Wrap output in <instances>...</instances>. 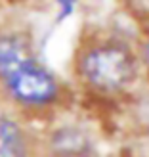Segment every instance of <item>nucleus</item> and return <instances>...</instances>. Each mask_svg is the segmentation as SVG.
<instances>
[{
    "mask_svg": "<svg viewBox=\"0 0 149 157\" xmlns=\"http://www.w3.org/2000/svg\"><path fill=\"white\" fill-rule=\"evenodd\" d=\"M0 98L19 115H38L59 105L63 84L36 52H31L0 71Z\"/></svg>",
    "mask_w": 149,
    "mask_h": 157,
    "instance_id": "nucleus-1",
    "label": "nucleus"
},
{
    "mask_svg": "<svg viewBox=\"0 0 149 157\" xmlns=\"http://www.w3.org/2000/svg\"><path fill=\"white\" fill-rule=\"evenodd\" d=\"M138 56L119 40H99L88 44L76 58V75L90 90L99 94H119L134 82Z\"/></svg>",
    "mask_w": 149,
    "mask_h": 157,
    "instance_id": "nucleus-2",
    "label": "nucleus"
},
{
    "mask_svg": "<svg viewBox=\"0 0 149 157\" xmlns=\"http://www.w3.org/2000/svg\"><path fill=\"white\" fill-rule=\"evenodd\" d=\"M40 157H96V146L86 128L61 123L40 138Z\"/></svg>",
    "mask_w": 149,
    "mask_h": 157,
    "instance_id": "nucleus-3",
    "label": "nucleus"
},
{
    "mask_svg": "<svg viewBox=\"0 0 149 157\" xmlns=\"http://www.w3.org/2000/svg\"><path fill=\"white\" fill-rule=\"evenodd\" d=\"M0 157H40V138L12 109H0Z\"/></svg>",
    "mask_w": 149,
    "mask_h": 157,
    "instance_id": "nucleus-4",
    "label": "nucleus"
},
{
    "mask_svg": "<svg viewBox=\"0 0 149 157\" xmlns=\"http://www.w3.org/2000/svg\"><path fill=\"white\" fill-rule=\"evenodd\" d=\"M54 6H56V19L58 23H63L65 19H69L75 13L78 0H54Z\"/></svg>",
    "mask_w": 149,
    "mask_h": 157,
    "instance_id": "nucleus-5",
    "label": "nucleus"
},
{
    "mask_svg": "<svg viewBox=\"0 0 149 157\" xmlns=\"http://www.w3.org/2000/svg\"><path fill=\"white\" fill-rule=\"evenodd\" d=\"M138 59L145 65L147 73H149V33L145 35L143 42H142V48H140V56H138Z\"/></svg>",
    "mask_w": 149,
    "mask_h": 157,
    "instance_id": "nucleus-6",
    "label": "nucleus"
}]
</instances>
